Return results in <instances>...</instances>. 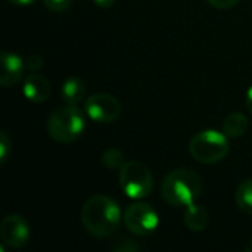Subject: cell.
<instances>
[{"mask_svg":"<svg viewBox=\"0 0 252 252\" xmlns=\"http://www.w3.org/2000/svg\"><path fill=\"white\" fill-rule=\"evenodd\" d=\"M126 162V157L118 148H108L102 154V164L109 170H121Z\"/></svg>","mask_w":252,"mask_h":252,"instance_id":"9a60e30c","label":"cell"},{"mask_svg":"<svg viewBox=\"0 0 252 252\" xmlns=\"http://www.w3.org/2000/svg\"><path fill=\"white\" fill-rule=\"evenodd\" d=\"M248 127H250V121H248L247 115H244L241 112H235V114H230L224 120L223 133L229 139H238V137H242L247 133Z\"/></svg>","mask_w":252,"mask_h":252,"instance_id":"4fadbf2b","label":"cell"},{"mask_svg":"<svg viewBox=\"0 0 252 252\" xmlns=\"http://www.w3.org/2000/svg\"><path fill=\"white\" fill-rule=\"evenodd\" d=\"M9 3H12V4H15V6H30V4H32L35 0H7Z\"/></svg>","mask_w":252,"mask_h":252,"instance_id":"7402d4cb","label":"cell"},{"mask_svg":"<svg viewBox=\"0 0 252 252\" xmlns=\"http://www.w3.org/2000/svg\"><path fill=\"white\" fill-rule=\"evenodd\" d=\"M0 236L4 245L13 250L24 248L31 239L28 223L19 214H7L0 224Z\"/></svg>","mask_w":252,"mask_h":252,"instance_id":"ba28073f","label":"cell"},{"mask_svg":"<svg viewBox=\"0 0 252 252\" xmlns=\"http://www.w3.org/2000/svg\"><path fill=\"white\" fill-rule=\"evenodd\" d=\"M202 193L201 177L189 168L171 170L161 183L162 199L173 207H189Z\"/></svg>","mask_w":252,"mask_h":252,"instance_id":"7a4b0ae2","label":"cell"},{"mask_svg":"<svg viewBox=\"0 0 252 252\" xmlns=\"http://www.w3.org/2000/svg\"><path fill=\"white\" fill-rule=\"evenodd\" d=\"M140 250V247L134 242V241H131V239H121V242L120 244H117L115 247H114V251L117 252H136Z\"/></svg>","mask_w":252,"mask_h":252,"instance_id":"d6986e66","label":"cell"},{"mask_svg":"<svg viewBox=\"0 0 252 252\" xmlns=\"http://www.w3.org/2000/svg\"><path fill=\"white\" fill-rule=\"evenodd\" d=\"M72 0H43V4L46 9L52 12H63L71 7Z\"/></svg>","mask_w":252,"mask_h":252,"instance_id":"e0dca14e","label":"cell"},{"mask_svg":"<svg viewBox=\"0 0 252 252\" xmlns=\"http://www.w3.org/2000/svg\"><path fill=\"white\" fill-rule=\"evenodd\" d=\"M235 198L239 210L248 216H252V179L244 180L238 186Z\"/></svg>","mask_w":252,"mask_h":252,"instance_id":"5bb4252c","label":"cell"},{"mask_svg":"<svg viewBox=\"0 0 252 252\" xmlns=\"http://www.w3.org/2000/svg\"><path fill=\"white\" fill-rule=\"evenodd\" d=\"M123 214L118 204L105 195L92 196L81 210V223L94 238H109L120 227Z\"/></svg>","mask_w":252,"mask_h":252,"instance_id":"6da1fadb","label":"cell"},{"mask_svg":"<svg viewBox=\"0 0 252 252\" xmlns=\"http://www.w3.org/2000/svg\"><path fill=\"white\" fill-rule=\"evenodd\" d=\"M0 61H1L0 84L3 87H12L18 84L24 77V69L27 68L25 61L19 55L13 52H7V50L1 52Z\"/></svg>","mask_w":252,"mask_h":252,"instance_id":"9c48e42d","label":"cell"},{"mask_svg":"<svg viewBox=\"0 0 252 252\" xmlns=\"http://www.w3.org/2000/svg\"><path fill=\"white\" fill-rule=\"evenodd\" d=\"M120 186L126 196L139 201L152 193L154 176L143 162L128 161L120 170Z\"/></svg>","mask_w":252,"mask_h":252,"instance_id":"5b68a950","label":"cell"},{"mask_svg":"<svg viewBox=\"0 0 252 252\" xmlns=\"http://www.w3.org/2000/svg\"><path fill=\"white\" fill-rule=\"evenodd\" d=\"M183 220H185L186 227L192 232H204L210 223L207 210L201 205H196V202L186 207Z\"/></svg>","mask_w":252,"mask_h":252,"instance_id":"8fae6325","label":"cell"},{"mask_svg":"<svg viewBox=\"0 0 252 252\" xmlns=\"http://www.w3.org/2000/svg\"><path fill=\"white\" fill-rule=\"evenodd\" d=\"M229 137L217 130L196 133L189 142V152L196 162L217 164L229 154Z\"/></svg>","mask_w":252,"mask_h":252,"instance_id":"277c9868","label":"cell"},{"mask_svg":"<svg viewBox=\"0 0 252 252\" xmlns=\"http://www.w3.org/2000/svg\"><path fill=\"white\" fill-rule=\"evenodd\" d=\"M12 152V142L4 131H0V164H4Z\"/></svg>","mask_w":252,"mask_h":252,"instance_id":"2e32d148","label":"cell"},{"mask_svg":"<svg viewBox=\"0 0 252 252\" xmlns=\"http://www.w3.org/2000/svg\"><path fill=\"white\" fill-rule=\"evenodd\" d=\"M207 1L217 9H229L239 3V0H207Z\"/></svg>","mask_w":252,"mask_h":252,"instance_id":"ffe728a7","label":"cell"},{"mask_svg":"<svg viewBox=\"0 0 252 252\" xmlns=\"http://www.w3.org/2000/svg\"><path fill=\"white\" fill-rule=\"evenodd\" d=\"M245 103H247V108H248V111L252 114V86L248 89V92H247V99H245Z\"/></svg>","mask_w":252,"mask_h":252,"instance_id":"603a6c76","label":"cell"},{"mask_svg":"<svg viewBox=\"0 0 252 252\" xmlns=\"http://www.w3.org/2000/svg\"><path fill=\"white\" fill-rule=\"evenodd\" d=\"M123 220L130 233L136 236H149L159 226L158 213L145 202H134L128 205L123 214Z\"/></svg>","mask_w":252,"mask_h":252,"instance_id":"8992f818","label":"cell"},{"mask_svg":"<svg viewBox=\"0 0 252 252\" xmlns=\"http://www.w3.org/2000/svg\"><path fill=\"white\" fill-rule=\"evenodd\" d=\"M93 1H94L96 6H99L102 9H108V7H111L115 3V0H93Z\"/></svg>","mask_w":252,"mask_h":252,"instance_id":"44dd1931","label":"cell"},{"mask_svg":"<svg viewBox=\"0 0 252 252\" xmlns=\"http://www.w3.org/2000/svg\"><path fill=\"white\" fill-rule=\"evenodd\" d=\"M86 128L84 114L77 105H66L53 111L47 121L49 136L59 143H71L78 139Z\"/></svg>","mask_w":252,"mask_h":252,"instance_id":"3957f363","label":"cell"},{"mask_svg":"<svg viewBox=\"0 0 252 252\" xmlns=\"http://www.w3.org/2000/svg\"><path fill=\"white\" fill-rule=\"evenodd\" d=\"M84 112L87 117L100 124L114 123L121 114V105L117 97L106 93H96L86 99Z\"/></svg>","mask_w":252,"mask_h":252,"instance_id":"52a82bcc","label":"cell"},{"mask_svg":"<svg viewBox=\"0 0 252 252\" xmlns=\"http://www.w3.org/2000/svg\"><path fill=\"white\" fill-rule=\"evenodd\" d=\"M22 93L30 102L43 103L50 97V83L43 75L32 72L31 75L25 77Z\"/></svg>","mask_w":252,"mask_h":252,"instance_id":"30bf717a","label":"cell"},{"mask_svg":"<svg viewBox=\"0 0 252 252\" xmlns=\"http://www.w3.org/2000/svg\"><path fill=\"white\" fill-rule=\"evenodd\" d=\"M62 100L66 105H78L84 100L86 97V86L84 81L78 77H69L63 84H62Z\"/></svg>","mask_w":252,"mask_h":252,"instance_id":"7c38bea8","label":"cell"},{"mask_svg":"<svg viewBox=\"0 0 252 252\" xmlns=\"http://www.w3.org/2000/svg\"><path fill=\"white\" fill-rule=\"evenodd\" d=\"M250 250H251V251H252V242H251V248H250Z\"/></svg>","mask_w":252,"mask_h":252,"instance_id":"cb8c5ba5","label":"cell"},{"mask_svg":"<svg viewBox=\"0 0 252 252\" xmlns=\"http://www.w3.org/2000/svg\"><path fill=\"white\" fill-rule=\"evenodd\" d=\"M43 63H44V61H43V58H41L38 53H32V55H30V56L25 59V66H27V69H30V71H32V72L41 69V68H43Z\"/></svg>","mask_w":252,"mask_h":252,"instance_id":"ac0fdd59","label":"cell"}]
</instances>
